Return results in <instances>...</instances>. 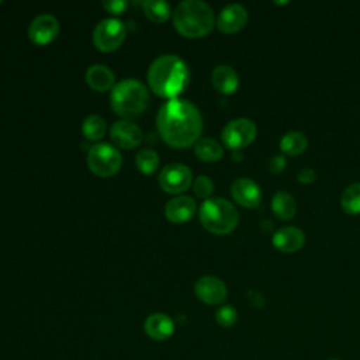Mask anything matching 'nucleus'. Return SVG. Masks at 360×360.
Listing matches in <instances>:
<instances>
[{
  "instance_id": "obj_1",
  "label": "nucleus",
  "mask_w": 360,
  "mask_h": 360,
  "mask_svg": "<svg viewBox=\"0 0 360 360\" xmlns=\"http://www.w3.org/2000/svg\"><path fill=\"white\" fill-rule=\"evenodd\" d=\"M156 127L160 138L172 148L184 149L200 139L202 117L200 110L188 100L173 98L158 111Z\"/></svg>"
},
{
  "instance_id": "obj_2",
  "label": "nucleus",
  "mask_w": 360,
  "mask_h": 360,
  "mask_svg": "<svg viewBox=\"0 0 360 360\" xmlns=\"http://www.w3.org/2000/svg\"><path fill=\"white\" fill-rule=\"evenodd\" d=\"M190 72L186 62L177 55L158 56L149 66L148 83L150 90L165 98H177L187 87Z\"/></svg>"
},
{
  "instance_id": "obj_3",
  "label": "nucleus",
  "mask_w": 360,
  "mask_h": 360,
  "mask_svg": "<svg viewBox=\"0 0 360 360\" xmlns=\"http://www.w3.org/2000/svg\"><path fill=\"white\" fill-rule=\"evenodd\" d=\"M215 24L212 8L201 0L181 1L173 15V25L186 38H201L208 35Z\"/></svg>"
},
{
  "instance_id": "obj_4",
  "label": "nucleus",
  "mask_w": 360,
  "mask_h": 360,
  "mask_svg": "<svg viewBox=\"0 0 360 360\" xmlns=\"http://www.w3.org/2000/svg\"><path fill=\"white\" fill-rule=\"evenodd\" d=\"M112 111L124 120L141 117L149 105V91L136 79H124L114 84L110 96Z\"/></svg>"
},
{
  "instance_id": "obj_5",
  "label": "nucleus",
  "mask_w": 360,
  "mask_h": 360,
  "mask_svg": "<svg viewBox=\"0 0 360 360\" xmlns=\"http://www.w3.org/2000/svg\"><path fill=\"white\" fill-rule=\"evenodd\" d=\"M198 217L204 229L214 235L231 233L239 221L236 207L222 197L207 198L200 207Z\"/></svg>"
},
{
  "instance_id": "obj_6",
  "label": "nucleus",
  "mask_w": 360,
  "mask_h": 360,
  "mask_svg": "<svg viewBox=\"0 0 360 360\" xmlns=\"http://www.w3.org/2000/svg\"><path fill=\"white\" fill-rule=\"evenodd\" d=\"M87 165L91 173L98 177L114 176L122 165L121 153L110 143H96L87 153Z\"/></svg>"
},
{
  "instance_id": "obj_7",
  "label": "nucleus",
  "mask_w": 360,
  "mask_h": 360,
  "mask_svg": "<svg viewBox=\"0 0 360 360\" xmlns=\"http://www.w3.org/2000/svg\"><path fill=\"white\" fill-rule=\"evenodd\" d=\"M127 35V27L117 18L101 20L93 31V44L101 52H112L118 49Z\"/></svg>"
},
{
  "instance_id": "obj_8",
  "label": "nucleus",
  "mask_w": 360,
  "mask_h": 360,
  "mask_svg": "<svg viewBox=\"0 0 360 360\" xmlns=\"http://www.w3.org/2000/svg\"><path fill=\"white\" fill-rule=\"evenodd\" d=\"M257 134L256 124L249 118H235L229 121L221 134L222 142L226 148L240 150L250 145Z\"/></svg>"
},
{
  "instance_id": "obj_9",
  "label": "nucleus",
  "mask_w": 360,
  "mask_h": 360,
  "mask_svg": "<svg viewBox=\"0 0 360 360\" xmlns=\"http://www.w3.org/2000/svg\"><path fill=\"white\" fill-rule=\"evenodd\" d=\"M159 186L169 194H180L186 191L193 181L191 170L181 163H169L159 173Z\"/></svg>"
},
{
  "instance_id": "obj_10",
  "label": "nucleus",
  "mask_w": 360,
  "mask_h": 360,
  "mask_svg": "<svg viewBox=\"0 0 360 360\" xmlns=\"http://www.w3.org/2000/svg\"><path fill=\"white\" fill-rule=\"evenodd\" d=\"M194 292L200 301L208 305L222 304L228 297L225 283L215 276H204L194 284Z\"/></svg>"
},
{
  "instance_id": "obj_11",
  "label": "nucleus",
  "mask_w": 360,
  "mask_h": 360,
  "mask_svg": "<svg viewBox=\"0 0 360 360\" xmlns=\"http://www.w3.org/2000/svg\"><path fill=\"white\" fill-rule=\"evenodd\" d=\"M59 30L60 25L56 17L51 14H39L28 27V38L37 45H46L58 37Z\"/></svg>"
},
{
  "instance_id": "obj_12",
  "label": "nucleus",
  "mask_w": 360,
  "mask_h": 360,
  "mask_svg": "<svg viewBox=\"0 0 360 360\" xmlns=\"http://www.w3.org/2000/svg\"><path fill=\"white\" fill-rule=\"evenodd\" d=\"M249 14L248 10L239 4V3H232L225 6L218 18H217V27L221 32L224 34H235L245 28L248 24Z\"/></svg>"
},
{
  "instance_id": "obj_13",
  "label": "nucleus",
  "mask_w": 360,
  "mask_h": 360,
  "mask_svg": "<svg viewBox=\"0 0 360 360\" xmlns=\"http://www.w3.org/2000/svg\"><path fill=\"white\" fill-rule=\"evenodd\" d=\"M231 194L235 202H238L243 208H255L262 201L260 186L249 177L236 179L231 186Z\"/></svg>"
},
{
  "instance_id": "obj_14",
  "label": "nucleus",
  "mask_w": 360,
  "mask_h": 360,
  "mask_svg": "<svg viewBox=\"0 0 360 360\" xmlns=\"http://www.w3.org/2000/svg\"><path fill=\"white\" fill-rule=\"evenodd\" d=\"M110 136L112 142L124 149H134L142 142V129L129 120H121L111 125Z\"/></svg>"
},
{
  "instance_id": "obj_15",
  "label": "nucleus",
  "mask_w": 360,
  "mask_h": 360,
  "mask_svg": "<svg viewBox=\"0 0 360 360\" xmlns=\"http://www.w3.org/2000/svg\"><path fill=\"white\" fill-rule=\"evenodd\" d=\"M271 243L283 253H294L304 246L305 233L297 226H283L273 233Z\"/></svg>"
},
{
  "instance_id": "obj_16",
  "label": "nucleus",
  "mask_w": 360,
  "mask_h": 360,
  "mask_svg": "<svg viewBox=\"0 0 360 360\" xmlns=\"http://www.w3.org/2000/svg\"><path fill=\"white\" fill-rule=\"evenodd\" d=\"M197 205L193 197L190 195H177L167 201L165 207L166 218L173 224H183L193 218L195 214Z\"/></svg>"
},
{
  "instance_id": "obj_17",
  "label": "nucleus",
  "mask_w": 360,
  "mask_h": 360,
  "mask_svg": "<svg viewBox=\"0 0 360 360\" xmlns=\"http://www.w3.org/2000/svg\"><path fill=\"white\" fill-rule=\"evenodd\" d=\"M145 332L149 338L155 340H166L174 332V322L166 314L155 312L146 318Z\"/></svg>"
},
{
  "instance_id": "obj_18",
  "label": "nucleus",
  "mask_w": 360,
  "mask_h": 360,
  "mask_svg": "<svg viewBox=\"0 0 360 360\" xmlns=\"http://www.w3.org/2000/svg\"><path fill=\"white\" fill-rule=\"evenodd\" d=\"M211 82L215 90L222 94H232L238 90L239 76L233 68L229 65H219L212 70Z\"/></svg>"
},
{
  "instance_id": "obj_19",
  "label": "nucleus",
  "mask_w": 360,
  "mask_h": 360,
  "mask_svg": "<svg viewBox=\"0 0 360 360\" xmlns=\"http://www.w3.org/2000/svg\"><path fill=\"white\" fill-rule=\"evenodd\" d=\"M84 79L87 84L96 91H107L114 87L115 76L112 70L105 65H91L87 68Z\"/></svg>"
},
{
  "instance_id": "obj_20",
  "label": "nucleus",
  "mask_w": 360,
  "mask_h": 360,
  "mask_svg": "<svg viewBox=\"0 0 360 360\" xmlns=\"http://www.w3.org/2000/svg\"><path fill=\"white\" fill-rule=\"evenodd\" d=\"M271 211L281 221L292 219L297 212L295 198L287 191H277L271 198Z\"/></svg>"
},
{
  "instance_id": "obj_21",
  "label": "nucleus",
  "mask_w": 360,
  "mask_h": 360,
  "mask_svg": "<svg viewBox=\"0 0 360 360\" xmlns=\"http://www.w3.org/2000/svg\"><path fill=\"white\" fill-rule=\"evenodd\" d=\"M308 148V138L301 131H288L280 139V149L287 156H298Z\"/></svg>"
},
{
  "instance_id": "obj_22",
  "label": "nucleus",
  "mask_w": 360,
  "mask_h": 360,
  "mask_svg": "<svg viewBox=\"0 0 360 360\" xmlns=\"http://www.w3.org/2000/svg\"><path fill=\"white\" fill-rule=\"evenodd\" d=\"M194 153L202 162H218L224 156V148L212 138H201L194 145Z\"/></svg>"
},
{
  "instance_id": "obj_23",
  "label": "nucleus",
  "mask_w": 360,
  "mask_h": 360,
  "mask_svg": "<svg viewBox=\"0 0 360 360\" xmlns=\"http://www.w3.org/2000/svg\"><path fill=\"white\" fill-rule=\"evenodd\" d=\"M340 207L349 215L360 214V181L349 184L340 195Z\"/></svg>"
},
{
  "instance_id": "obj_24",
  "label": "nucleus",
  "mask_w": 360,
  "mask_h": 360,
  "mask_svg": "<svg viewBox=\"0 0 360 360\" xmlns=\"http://www.w3.org/2000/svg\"><path fill=\"white\" fill-rule=\"evenodd\" d=\"M142 7H143L145 15L156 24L167 21L172 14V8L167 1L145 0V1H142Z\"/></svg>"
},
{
  "instance_id": "obj_25",
  "label": "nucleus",
  "mask_w": 360,
  "mask_h": 360,
  "mask_svg": "<svg viewBox=\"0 0 360 360\" xmlns=\"http://www.w3.org/2000/svg\"><path fill=\"white\" fill-rule=\"evenodd\" d=\"M105 121L96 114H91L84 118L83 125H82V132L89 141H98L104 136L105 134Z\"/></svg>"
},
{
  "instance_id": "obj_26",
  "label": "nucleus",
  "mask_w": 360,
  "mask_h": 360,
  "mask_svg": "<svg viewBox=\"0 0 360 360\" xmlns=\"http://www.w3.org/2000/svg\"><path fill=\"white\" fill-rule=\"evenodd\" d=\"M135 165L143 174H152L159 167V155L149 148L141 149L135 158Z\"/></svg>"
},
{
  "instance_id": "obj_27",
  "label": "nucleus",
  "mask_w": 360,
  "mask_h": 360,
  "mask_svg": "<svg viewBox=\"0 0 360 360\" xmlns=\"http://www.w3.org/2000/svg\"><path fill=\"white\" fill-rule=\"evenodd\" d=\"M215 321H217L218 325H221L224 328H229V326L236 323L238 312L231 305H222L215 312Z\"/></svg>"
},
{
  "instance_id": "obj_28",
  "label": "nucleus",
  "mask_w": 360,
  "mask_h": 360,
  "mask_svg": "<svg viewBox=\"0 0 360 360\" xmlns=\"http://www.w3.org/2000/svg\"><path fill=\"white\" fill-rule=\"evenodd\" d=\"M214 181L208 176H198L193 183L194 194L200 198H208L214 191Z\"/></svg>"
},
{
  "instance_id": "obj_29",
  "label": "nucleus",
  "mask_w": 360,
  "mask_h": 360,
  "mask_svg": "<svg viewBox=\"0 0 360 360\" xmlns=\"http://www.w3.org/2000/svg\"><path fill=\"white\" fill-rule=\"evenodd\" d=\"M267 166H269V170H270L273 174H278V173H281V172L285 169V166H287V159H285L284 155H274V156H271V158L269 159Z\"/></svg>"
},
{
  "instance_id": "obj_30",
  "label": "nucleus",
  "mask_w": 360,
  "mask_h": 360,
  "mask_svg": "<svg viewBox=\"0 0 360 360\" xmlns=\"http://www.w3.org/2000/svg\"><path fill=\"white\" fill-rule=\"evenodd\" d=\"M103 7L111 14H122L127 10L128 3L124 0H103Z\"/></svg>"
},
{
  "instance_id": "obj_31",
  "label": "nucleus",
  "mask_w": 360,
  "mask_h": 360,
  "mask_svg": "<svg viewBox=\"0 0 360 360\" xmlns=\"http://www.w3.org/2000/svg\"><path fill=\"white\" fill-rule=\"evenodd\" d=\"M315 179H316V173L311 167L300 169V172L297 173V180L302 184H311V183L315 181Z\"/></svg>"
},
{
  "instance_id": "obj_32",
  "label": "nucleus",
  "mask_w": 360,
  "mask_h": 360,
  "mask_svg": "<svg viewBox=\"0 0 360 360\" xmlns=\"http://www.w3.org/2000/svg\"><path fill=\"white\" fill-rule=\"evenodd\" d=\"M248 300L255 308H262L264 305V297L259 290H249L248 291Z\"/></svg>"
},
{
  "instance_id": "obj_33",
  "label": "nucleus",
  "mask_w": 360,
  "mask_h": 360,
  "mask_svg": "<svg viewBox=\"0 0 360 360\" xmlns=\"http://www.w3.org/2000/svg\"><path fill=\"white\" fill-rule=\"evenodd\" d=\"M242 158H243V153H242L240 150H233V153H232V159H233L235 162H240V160H242Z\"/></svg>"
},
{
  "instance_id": "obj_34",
  "label": "nucleus",
  "mask_w": 360,
  "mask_h": 360,
  "mask_svg": "<svg viewBox=\"0 0 360 360\" xmlns=\"http://www.w3.org/2000/svg\"><path fill=\"white\" fill-rule=\"evenodd\" d=\"M329 360H339V359H329Z\"/></svg>"
},
{
  "instance_id": "obj_35",
  "label": "nucleus",
  "mask_w": 360,
  "mask_h": 360,
  "mask_svg": "<svg viewBox=\"0 0 360 360\" xmlns=\"http://www.w3.org/2000/svg\"><path fill=\"white\" fill-rule=\"evenodd\" d=\"M0 4H1V0H0Z\"/></svg>"
}]
</instances>
